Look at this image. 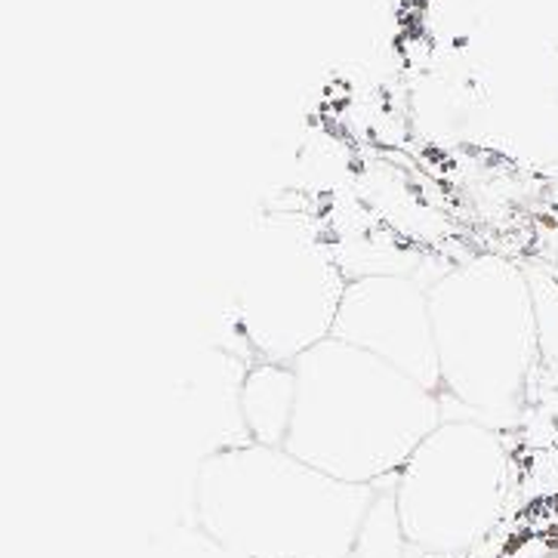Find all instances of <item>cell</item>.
<instances>
[{
    "instance_id": "cell-1",
    "label": "cell",
    "mask_w": 558,
    "mask_h": 558,
    "mask_svg": "<svg viewBox=\"0 0 558 558\" xmlns=\"http://www.w3.org/2000/svg\"><path fill=\"white\" fill-rule=\"evenodd\" d=\"M296 371V408L284 448L349 485L396 482L423 438L448 416L441 392L337 337Z\"/></svg>"
},
{
    "instance_id": "cell-2",
    "label": "cell",
    "mask_w": 558,
    "mask_h": 558,
    "mask_svg": "<svg viewBox=\"0 0 558 558\" xmlns=\"http://www.w3.org/2000/svg\"><path fill=\"white\" fill-rule=\"evenodd\" d=\"M374 497L256 441L207 453L192 478L195 524L241 558H349Z\"/></svg>"
},
{
    "instance_id": "cell-3",
    "label": "cell",
    "mask_w": 558,
    "mask_h": 558,
    "mask_svg": "<svg viewBox=\"0 0 558 558\" xmlns=\"http://www.w3.org/2000/svg\"><path fill=\"white\" fill-rule=\"evenodd\" d=\"M441 398L460 414L509 429L541 355L534 284L504 256H475L429 284Z\"/></svg>"
},
{
    "instance_id": "cell-4",
    "label": "cell",
    "mask_w": 558,
    "mask_h": 558,
    "mask_svg": "<svg viewBox=\"0 0 558 558\" xmlns=\"http://www.w3.org/2000/svg\"><path fill=\"white\" fill-rule=\"evenodd\" d=\"M345 288L337 256L306 219L263 214L241 244L234 330L253 361L293 364L333 337Z\"/></svg>"
},
{
    "instance_id": "cell-5",
    "label": "cell",
    "mask_w": 558,
    "mask_h": 558,
    "mask_svg": "<svg viewBox=\"0 0 558 558\" xmlns=\"http://www.w3.org/2000/svg\"><path fill=\"white\" fill-rule=\"evenodd\" d=\"M392 490L404 537L420 556H463L504 519L512 490L504 433L448 411L401 466Z\"/></svg>"
},
{
    "instance_id": "cell-6",
    "label": "cell",
    "mask_w": 558,
    "mask_h": 558,
    "mask_svg": "<svg viewBox=\"0 0 558 558\" xmlns=\"http://www.w3.org/2000/svg\"><path fill=\"white\" fill-rule=\"evenodd\" d=\"M333 337L377 355L433 392H441L429 288L416 278L389 271L349 278Z\"/></svg>"
},
{
    "instance_id": "cell-7",
    "label": "cell",
    "mask_w": 558,
    "mask_h": 558,
    "mask_svg": "<svg viewBox=\"0 0 558 558\" xmlns=\"http://www.w3.org/2000/svg\"><path fill=\"white\" fill-rule=\"evenodd\" d=\"M296 408V371L293 364L253 361L241 383V416L256 445L284 448Z\"/></svg>"
},
{
    "instance_id": "cell-8",
    "label": "cell",
    "mask_w": 558,
    "mask_h": 558,
    "mask_svg": "<svg viewBox=\"0 0 558 558\" xmlns=\"http://www.w3.org/2000/svg\"><path fill=\"white\" fill-rule=\"evenodd\" d=\"M349 558H426L420 556L411 541L404 537L392 482L377 487V497L364 515L359 541H355V549L349 553Z\"/></svg>"
},
{
    "instance_id": "cell-9",
    "label": "cell",
    "mask_w": 558,
    "mask_h": 558,
    "mask_svg": "<svg viewBox=\"0 0 558 558\" xmlns=\"http://www.w3.org/2000/svg\"><path fill=\"white\" fill-rule=\"evenodd\" d=\"M151 558H241L226 549L198 524H182L151 546Z\"/></svg>"
}]
</instances>
